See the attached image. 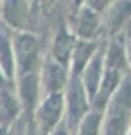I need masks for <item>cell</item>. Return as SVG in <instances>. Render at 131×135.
Instances as JSON below:
<instances>
[{
  "label": "cell",
  "mask_w": 131,
  "mask_h": 135,
  "mask_svg": "<svg viewBox=\"0 0 131 135\" xmlns=\"http://www.w3.org/2000/svg\"><path fill=\"white\" fill-rule=\"evenodd\" d=\"M131 128V76L111 94L102 115V135H128Z\"/></svg>",
  "instance_id": "6da1fadb"
},
{
  "label": "cell",
  "mask_w": 131,
  "mask_h": 135,
  "mask_svg": "<svg viewBox=\"0 0 131 135\" xmlns=\"http://www.w3.org/2000/svg\"><path fill=\"white\" fill-rule=\"evenodd\" d=\"M14 51V72L20 79L40 76V43L31 32H18L13 43Z\"/></svg>",
  "instance_id": "7a4b0ae2"
},
{
  "label": "cell",
  "mask_w": 131,
  "mask_h": 135,
  "mask_svg": "<svg viewBox=\"0 0 131 135\" xmlns=\"http://www.w3.org/2000/svg\"><path fill=\"white\" fill-rule=\"evenodd\" d=\"M67 112V101L61 92L47 94V97L38 103L34 110V126L40 135H51V132L59 126L65 119Z\"/></svg>",
  "instance_id": "3957f363"
},
{
  "label": "cell",
  "mask_w": 131,
  "mask_h": 135,
  "mask_svg": "<svg viewBox=\"0 0 131 135\" xmlns=\"http://www.w3.org/2000/svg\"><path fill=\"white\" fill-rule=\"evenodd\" d=\"M88 112H90V101H88V94L84 90L83 79L79 76H72L70 83H68L67 112H65V124L68 126L72 135L77 132L83 117Z\"/></svg>",
  "instance_id": "277c9868"
},
{
  "label": "cell",
  "mask_w": 131,
  "mask_h": 135,
  "mask_svg": "<svg viewBox=\"0 0 131 135\" xmlns=\"http://www.w3.org/2000/svg\"><path fill=\"white\" fill-rule=\"evenodd\" d=\"M102 72H104V54L99 51L97 54H93V58L90 60V63L86 65V69L81 74V79H83V85H84V90L88 94L90 103L95 99V95L99 92Z\"/></svg>",
  "instance_id": "5b68a950"
},
{
  "label": "cell",
  "mask_w": 131,
  "mask_h": 135,
  "mask_svg": "<svg viewBox=\"0 0 131 135\" xmlns=\"http://www.w3.org/2000/svg\"><path fill=\"white\" fill-rule=\"evenodd\" d=\"M65 70H67V67L58 63L54 58H51L43 65V69H41V83H43V88H45L47 94L61 92V88L68 83V78H67Z\"/></svg>",
  "instance_id": "8992f818"
},
{
  "label": "cell",
  "mask_w": 131,
  "mask_h": 135,
  "mask_svg": "<svg viewBox=\"0 0 131 135\" xmlns=\"http://www.w3.org/2000/svg\"><path fill=\"white\" fill-rule=\"evenodd\" d=\"M75 32L83 40L95 38L97 32H99V16H97V11H93L92 7L84 6L79 11L77 18H75Z\"/></svg>",
  "instance_id": "52a82bcc"
},
{
  "label": "cell",
  "mask_w": 131,
  "mask_h": 135,
  "mask_svg": "<svg viewBox=\"0 0 131 135\" xmlns=\"http://www.w3.org/2000/svg\"><path fill=\"white\" fill-rule=\"evenodd\" d=\"M97 51V45L90 40H83V42L75 43L74 47V52H72V76H79L83 74V70L86 69V65L90 63V60L93 58V54Z\"/></svg>",
  "instance_id": "ba28073f"
},
{
  "label": "cell",
  "mask_w": 131,
  "mask_h": 135,
  "mask_svg": "<svg viewBox=\"0 0 131 135\" xmlns=\"http://www.w3.org/2000/svg\"><path fill=\"white\" fill-rule=\"evenodd\" d=\"M74 47H75V43H74L72 34H68L67 31H59L52 43V58L58 63H61L63 67H68L72 61Z\"/></svg>",
  "instance_id": "9c48e42d"
},
{
  "label": "cell",
  "mask_w": 131,
  "mask_h": 135,
  "mask_svg": "<svg viewBox=\"0 0 131 135\" xmlns=\"http://www.w3.org/2000/svg\"><path fill=\"white\" fill-rule=\"evenodd\" d=\"M20 110L22 104L20 101H16V97H13L7 90L0 92V126L2 128H11Z\"/></svg>",
  "instance_id": "30bf717a"
},
{
  "label": "cell",
  "mask_w": 131,
  "mask_h": 135,
  "mask_svg": "<svg viewBox=\"0 0 131 135\" xmlns=\"http://www.w3.org/2000/svg\"><path fill=\"white\" fill-rule=\"evenodd\" d=\"M0 67L6 78L14 76V51L6 31H0Z\"/></svg>",
  "instance_id": "8fae6325"
},
{
  "label": "cell",
  "mask_w": 131,
  "mask_h": 135,
  "mask_svg": "<svg viewBox=\"0 0 131 135\" xmlns=\"http://www.w3.org/2000/svg\"><path fill=\"white\" fill-rule=\"evenodd\" d=\"M102 110L93 108L83 117L77 132L74 135H102Z\"/></svg>",
  "instance_id": "7c38bea8"
},
{
  "label": "cell",
  "mask_w": 131,
  "mask_h": 135,
  "mask_svg": "<svg viewBox=\"0 0 131 135\" xmlns=\"http://www.w3.org/2000/svg\"><path fill=\"white\" fill-rule=\"evenodd\" d=\"M2 13L11 25L18 27L22 20L25 18V4H23V0H4Z\"/></svg>",
  "instance_id": "4fadbf2b"
},
{
  "label": "cell",
  "mask_w": 131,
  "mask_h": 135,
  "mask_svg": "<svg viewBox=\"0 0 131 135\" xmlns=\"http://www.w3.org/2000/svg\"><path fill=\"white\" fill-rule=\"evenodd\" d=\"M111 4V0H88V7H92L93 11H102L104 7H108Z\"/></svg>",
  "instance_id": "5bb4252c"
},
{
  "label": "cell",
  "mask_w": 131,
  "mask_h": 135,
  "mask_svg": "<svg viewBox=\"0 0 131 135\" xmlns=\"http://www.w3.org/2000/svg\"><path fill=\"white\" fill-rule=\"evenodd\" d=\"M51 135H72V133H70V130H68V126L65 124V121H63L59 126H56V128L52 130Z\"/></svg>",
  "instance_id": "9a60e30c"
},
{
  "label": "cell",
  "mask_w": 131,
  "mask_h": 135,
  "mask_svg": "<svg viewBox=\"0 0 131 135\" xmlns=\"http://www.w3.org/2000/svg\"><path fill=\"white\" fill-rule=\"evenodd\" d=\"M23 135H40L38 130H36V126H34V123H29V124H27V132Z\"/></svg>",
  "instance_id": "2e32d148"
},
{
  "label": "cell",
  "mask_w": 131,
  "mask_h": 135,
  "mask_svg": "<svg viewBox=\"0 0 131 135\" xmlns=\"http://www.w3.org/2000/svg\"><path fill=\"white\" fill-rule=\"evenodd\" d=\"M6 83H7V78H6V74H4L2 67H0V92L6 88Z\"/></svg>",
  "instance_id": "e0dca14e"
},
{
  "label": "cell",
  "mask_w": 131,
  "mask_h": 135,
  "mask_svg": "<svg viewBox=\"0 0 131 135\" xmlns=\"http://www.w3.org/2000/svg\"><path fill=\"white\" fill-rule=\"evenodd\" d=\"M126 60H128V63L131 65V42L126 43Z\"/></svg>",
  "instance_id": "ac0fdd59"
},
{
  "label": "cell",
  "mask_w": 131,
  "mask_h": 135,
  "mask_svg": "<svg viewBox=\"0 0 131 135\" xmlns=\"http://www.w3.org/2000/svg\"><path fill=\"white\" fill-rule=\"evenodd\" d=\"M0 135H14V133H13L11 128H2V126H0Z\"/></svg>",
  "instance_id": "d6986e66"
},
{
  "label": "cell",
  "mask_w": 131,
  "mask_h": 135,
  "mask_svg": "<svg viewBox=\"0 0 131 135\" xmlns=\"http://www.w3.org/2000/svg\"><path fill=\"white\" fill-rule=\"evenodd\" d=\"M128 135H131V128H129V132H128Z\"/></svg>",
  "instance_id": "ffe728a7"
}]
</instances>
